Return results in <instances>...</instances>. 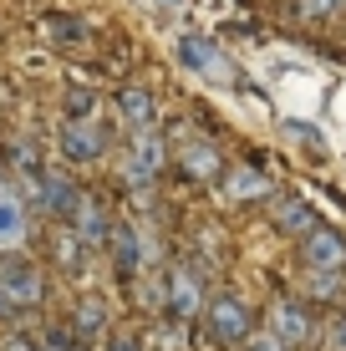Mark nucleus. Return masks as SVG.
Listing matches in <instances>:
<instances>
[{"instance_id": "1", "label": "nucleus", "mask_w": 346, "mask_h": 351, "mask_svg": "<svg viewBox=\"0 0 346 351\" xmlns=\"http://www.w3.org/2000/svg\"><path fill=\"white\" fill-rule=\"evenodd\" d=\"M31 306H41V275H36L31 260L5 255V260H0V316H10V311H31Z\"/></svg>"}, {"instance_id": "2", "label": "nucleus", "mask_w": 346, "mask_h": 351, "mask_svg": "<svg viewBox=\"0 0 346 351\" xmlns=\"http://www.w3.org/2000/svg\"><path fill=\"white\" fill-rule=\"evenodd\" d=\"M199 316H204V326H209V336L219 346H240L249 331H255V316H249V306L245 300H234V295H214L204 311H199Z\"/></svg>"}, {"instance_id": "3", "label": "nucleus", "mask_w": 346, "mask_h": 351, "mask_svg": "<svg viewBox=\"0 0 346 351\" xmlns=\"http://www.w3.org/2000/svg\"><path fill=\"white\" fill-rule=\"evenodd\" d=\"M163 311H169V321H194L199 311H204V290H199V275L188 270V265H178L169 270V290H163Z\"/></svg>"}, {"instance_id": "4", "label": "nucleus", "mask_w": 346, "mask_h": 351, "mask_svg": "<svg viewBox=\"0 0 346 351\" xmlns=\"http://www.w3.org/2000/svg\"><path fill=\"white\" fill-rule=\"evenodd\" d=\"M36 193H41V204L56 214V219H71V209L82 204V189L71 184L62 168H41V173H36Z\"/></svg>"}, {"instance_id": "5", "label": "nucleus", "mask_w": 346, "mask_h": 351, "mask_svg": "<svg viewBox=\"0 0 346 351\" xmlns=\"http://www.w3.org/2000/svg\"><path fill=\"white\" fill-rule=\"evenodd\" d=\"M158 168H163V138L153 128H138L133 143H127V178H133V184H148Z\"/></svg>"}, {"instance_id": "6", "label": "nucleus", "mask_w": 346, "mask_h": 351, "mask_svg": "<svg viewBox=\"0 0 346 351\" xmlns=\"http://www.w3.org/2000/svg\"><path fill=\"white\" fill-rule=\"evenodd\" d=\"M62 153H66L71 163L102 158V128L92 123V117H66V128H62Z\"/></svg>"}, {"instance_id": "7", "label": "nucleus", "mask_w": 346, "mask_h": 351, "mask_svg": "<svg viewBox=\"0 0 346 351\" xmlns=\"http://www.w3.org/2000/svg\"><path fill=\"white\" fill-rule=\"evenodd\" d=\"M178 56H184L194 71L214 77V82H230V77H234V66L224 62V51H219L214 41H204V36H184V41H178Z\"/></svg>"}, {"instance_id": "8", "label": "nucleus", "mask_w": 346, "mask_h": 351, "mask_svg": "<svg viewBox=\"0 0 346 351\" xmlns=\"http://www.w3.org/2000/svg\"><path fill=\"white\" fill-rule=\"evenodd\" d=\"M301 239H306V260H311L316 270H341V265H346V239L336 234V229L311 224Z\"/></svg>"}, {"instance_id": "9", "label": "nucleus", "mask_w": 346, "mask_h": 351, "mask_svg": "<svg viewBox=\"0 0 346 351\" xmlns=\"http://www.w3.org/2000/svg\"><path fill=\"white\" fill-rule=\"evenodd\" d=\"M270 331H275L285 346H301V341H311V316H306L301 300H275V306H270Z\"/></svg>"}, {"instance_id": "10", "label": "nucleus", "mask_w": 346, "mask_h": 351, "mask_svg": "<svg viewBox=\"0 0 346 351\" xmlns=\"http://www.w3.org/2000/svg\"><path fill=\"white\" fill-rule=\"evenodd\" d=\"M66 229L82 239V245H107V234H112V224H107V209H102L97 199H82L77 209H71Z\"/></svg>"}, {"instance_id": "11", "label": "nucleus", "mask_w": 346, "mask_h": 351, "mask_svg": "<svg viewBox=\"0 0 346 351\" xmlns=\"http://www.w3.org/2000/svg\"><path fill=\"white\" fill-rule=\"evenodd\" d=\"M107 245H112V260L123 275H138L143 255H148V234H138V229H112L107 234Z\"/></svg>"}, {"instance_id": "12", "label": "nucleus", "mask_w": 346, "mask_h": 351, "mask_svg": "<svg viewBox=\"0 0 346 351\" xmlns=\"http://www.w3.org/2000/svg\"><path fill=\"white\" fill-rule=\"evenodd\" d=\"M117 112H123V123L127 128H153L158 123V107H153V97L143 92V87H127V92H117Z\"/></svg>"}, {"instance_id": "13", "label": "nucleus", "mask_w": 346, "mask_h": 351, "mask_svg": "<svg viewBox=\"0 0 346 351\" xmlns=\"http://www.w3.org/2000/svg\"><path fill=\"white\" fill-rule=\"evenodd\" d=\"M224 193H230V199H240V204L265 199V193H270V178L260 173V168H234V173L224 178Z\"/></svg>"}, {"instance_id": "14", "label": "nucleus", "mask_w": 346, "mask_h": 351, "mask_svg": "<svg viewBox=\"0 0 346 351\" xmlns=\"http://www.w3.org/2000/svg\"><path fill=\"white\" fill-rule=\"evenodd\" d=\"M16 239H26V209H21L16 193H5V184H0V245H16Z\"/></svg>"}, {"instance_id": "15", "label": "nucleus", "mask_w": 346, "mask_h": 351, "mask_svg": "<svg viewBox=\"0 0 346 351\" xmlns=\"http://www.w3.org/2000/svg\"><path fill=\"white\" fill-rule=\"evenodd\" d=\"M178 158H184V168H188L194 178H214V173H219V153H214L209 143H188Z\"/></svg>"}, {"instance_id": "16", "label": "nucleus", "mask_w": 346, "mask_h": 351, "mask_svg": "<svg viewBox=\"0 0 346 351\" xmlns=\"http://www.w3.org/2000/svg\"><path fill=\"white\" fill-rule=\"evenodd\" d=\"M275 224H280V229H295V234H306V229H311V224H316V214H311V209H306V204H301V199H285V204H280V209H275Z\"/></svg>"}, {"instance_id": "17", "label": "nucleus", "mask_w": 346, "mask_h": 351, "mask_svg": "<svg viewBox=\"0 0 346 351\" xmlns=\"http://www.w3.org/2000/svg\"><path fill=\"white\" fill-rule=\"evenodd\" d=\"M41 31H46V41H56V46H77L82 41V26L77 21H62V16H51Z\"/></svg>"}, {"instance_id": "18", "label": "nucleus", "mask_w": 346, "mask_h": 351, "mask_svg": "<svg viewBox=\"0 0 346 351\" xmlns=\"http://www.w3.org/2000/svg\"><path fill=\"white\" fill-rule=\"evenodd\" d=\"M107 326V306L102 300H82V311H77V331L82 336H92V331H102Z\"/></svg>"}, {"instance_id": "19", "label": "nucleus", "mask_w": 346, "mask_h": 351, "mask_svg": "<svg viewBox=\"0 0 346 351\" xmlns=\"http://www.w3.org/2000/svg\"><path fill=\"white\" fill-rule=\"evenodd\" d=\"M56 260H62V265H71V270L82 265V239L71 234V229H66V234H56Z\"/></svg>"}, {"instance_id": "20", "label": "nucleus", "mask_w": 346, "mask_h": 351, "mask_svg": "<svg viewBox=\"0 0 346 351\" xmlns=\"http://www.w3.org/2000/svg\"><path fill=\"white\" fill-rule=\"evenodd\" d=\"M240 346H245V351H285V341H280L275 331H249Z\"/></svg>"}, {"instance_id": "21", "label": "nucleus", "mask_w": 346, "mask_h": 351, "mask_svg": "<svg viewBox=\"0 0 346 351\" xmlns=\"http://www.w3.org/2000/svg\"><path fill=\"white\" fill-rule=\"evenodd\" d=\"M346 0H295V10L301 16H331V10H341Z\"/></svg>"}, {"instance_id": "22", "label": "nucleus", "mask_w": 346, "mask_h": 351, "mask_svg": "<svg viewBox=\"0 0 346 351\" xmlns=\"http://www.w3.org/2000/svg\"><path fill=\"white\" fill-rule=\"evenodd\" d=\"M285 132H291V138H301V143H311V148H321V132L306 128V123H285Z\"/></svg>"}, {"instance_id": "23", "label": "nucleus", "mask_w": 346, "mask_h": 351, "mask_svg": "<svg viewBox=\"0 0 346 351\" xmlns=\"http://www.w3.org/2000/svg\"><path fill=\"white\" fill-rule=\"evenodd\" d=\"M107 351H143V341H133V336H112Z\"/></svg>"}, {"instance_id": "24", "label": "nucleus", "mask_w": 346, "mask_h": 351, "mask_svg": "<svg viewBox=\"0 0 346 351\" xmlns=\"http://www.w3.org/2000/svg\"><path fill=\"white\" fill-rule=\"evenodd\" d=\"M331 346H336V351H346V316H341V326H336V331H331Z\"/></svg>"}, {"instance_id": "25", "label": "nucleus", "mask_w": 346, "mask_h": 351, "mask_svg": "<svg viewBox=\"0 0 346 351\" xmlns=\"http://www.w3.org/2000/svg\"><path fill=\"white\" fill-rule=\"evenodd\" d=\"M5 351H36V341H21V336H10V341H5Z\"/></svg>"}, {"instance_id": "26", "label": "nucleus", "mask_w": 346, "mask_h": 351, "mask_svg": "<svg viewBox=\"0 0 346 351\" xmlns=\"http://www.w3.org/2000/svg\"><path fill=\"white\" fill-rule=\"evenodd\" d=\"M158 5H169V10H178V5H184V0H158Z\"/></svg>"}]
</instances>
